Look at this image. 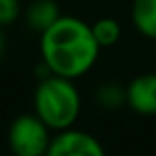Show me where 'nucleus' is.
<instances>
[{
    "instance_id": "6e6552de",
    "label": "nucleus",
    "mask_w": 156,
    "mask_h": 156,
    "mask_svg": "<svg viewBox=\"0 0 156 156\" xmlns=\"http://www.w3.org/2000/svg\"><path fill=\"white\" fill-rule=\"evenodd\" d=\"M92 28V33H94V39L98 41V44L101 48H108V46H114L119 37H121V26L118 20L114 19H99L96 20L94 24H90Z\"/></svg>"
},
{
    "instance_id": "7ed1b4c3",
    "label": "nucleus",
    "mask_w": 156,
    "mask_h": 156,
    "mask_svg": "<svg viewBox=\"0 0 156 156\" xmlns=\"http://www.w3.org/2000/svg\"><path fill=\"white\" fill-rule=\"evenodd\" d=\"M9 147L17 156H42L48 154L50 129L37 114L19 116L9 127Z\"/></svg>"
},
{
    "instance_id": "f257e3e1",
    "label": "nucleus",
    "mask_w": 156,
    "mask_h": 156,
    "mask_svg": "<svg viewBox=\"0 0 156 156\" xmlns=\"http://www.w3.org/2000/svg\"><path fill=\"white\" fill-rule=\"evenodd\" d=\"M101 46L90 24L77 17H59L41 33V53L50 73L77 79L98 61Z\"/></svg>"
},
{
    "instance_id": "0eeeda50",
    "label": "nucleus",
    "mask_w": 156,
    "mask_h": 156,
    "mask_svg": "<svg viewBox=\"0 0 156 156\" xmlns=\"http://www.w3.org/2000/svg\"><path fill=\"white\" fill-rule=\"evenodd\" d=\"M132 24L141 35L156 41V0H134Z\"/></svg>"
},
{
    "instance_id": "20e7f679",
    "label": "nucleus",
    "mask_w": 156,
    "mask_h": 156,
    "mask_svg": "<svg viewBox=\"0 0 156 156\" xmlns=\"http://www.w3.org/2000/svg\"><path fill=\"white\" fill-rule=\"evenodd\" d=\"M105 151L98 138L88 132L62 129L50 140L48 156H103Z\"/></svg>"
},
{
    "instance_id": "39448f33",
    "label": "nucleus",
    "mask_w": 156,
    "mask_h": 156,
    "mask_svg": "<svg viewBox=\"0 0 156 156\" xmlns=\"http://www.w3.org/2000/svg\"><path fill=\"white\" fill-rule=\"evenodd\" d=\"M127 103L141 116L156 114V73H143L134 77L127 87Z\"/></svg>"
},
{
    "instance_id": "9d476101",
    "label": "nucleus",
    "mask_w": 156,
    "mask_h": 156,
    "mask_svg": "<svg viewBox=\"0 0 156 156\" xmlns=\"http://www.w3.org/2000/svg\"><path fill=\"white\" fill-rule=\"evenodd\" d=\"M20 13L19 0H0V28L13 24Z\"/></svg>"
},
{
    "instance_id": "9b49d317",
    "label": "nucleus",
    "mask_w": 156,
    "mask_h": 156,
    "mask_svg": "<svg viewBox=\"0 0 156 156\" xmlns=\"http://www.w3.org/2000/svg\"><path fill=\"white\" fill-rule=\"evenodd\" d=\"M4 48H6V41H4V33L0 31V57L4 53Z\"/></svg>"
},
{
    "instance_id": "f03ea898",
    "label": "nucleus",
    "mask_w": 156,
    "mask_h": 156,
    "mask_svg": "<svg viewBox=\"0 0 156 156\" xmlns=\"http://www.w3.org/2000/svg\"><path fill=\"white\" fill-rule=\"evenodd\" d=\"M73 79L50 73L35 90V114L50 130H62L75 123L81 112V96L72 83Z\"/></svg>"
},
{
    "instance_id": "1a4fd4ad",
    "label": "nucleus",
    "mask_w": 156,
    "mask_h": 156,
    "mask_svg": "<svg viewBox=\"0 0 156 156\" xmlns=\"http://www.w3.org/2000/svg\"><path fill=\"white\" fill-rule=\"evenodd\" d=\"M98 99L103 107L107 108H116L121 103L127 101V90H123L118 85H105L98 92Z\"/></svg>"
},
{
    "instance_id": "423d86ee",
    "label": "nucleus",
    "mask_w": 156,
    "mask_h": 156,
    "mask_svg": "<svg viewBox=\"0 0 156 156\" xmlns=\"http://www.w3.org/2000/svg\"><path fill=\"white\" fill-rule=\"evenodd\" d=\"M59 8L53 0H35L26 11V20L28 26L35 31H44L48 30L57 19H59Z\"/></svg>"
}]
</instances>
